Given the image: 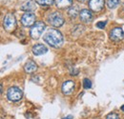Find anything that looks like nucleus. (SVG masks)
<instances>
[{
  "mask_svg": "<svg viewBox=\"0 0 124 119\" xmlns=\"http://www.w3.org/2000/svg\"><path fill=\"white\" fill-rule=\"evenodd\" d=\"M43 39L47 44L55 49L60 48L64 42L62 33L56 29H50L46 32V34L43 36Z\"/></svg>",
  "mask_w": 124,
  "mask_h": 119,
  "instance_id": "nucleus-1",
  "label": "nucleus"
},
{
  "mask_svg": "<svg viewBox=\"0 0 124 119\" xmlns=\"http://www.w3.org/2000/svg\"><path fill=\"white\" fill-rule=\"evenodd\" d=\"M46 29V24L43 21H37L35 22V24L31 27L30 34H31V38L33 39H38L40 38V36L42 35L43 31Z\"/></svg>",
  "mask_w": 124,
  "mask_h": 119,
  "instance_id": "nucleus-2",
  "label": "nucleus"
},
{
  "mask_svg": "<svg viewBox=\"0 0 124 119\" xmlns=\"http://www.w3.org/2000/svg\"><path fill=\"white\" fill-rule=\"evenodd\" d=\"M3 27L7 31H13L16 28V16L13 14H7L3 19Z\"/></svg>",
  "mask_w": 124,
  "mask_h": 119,
  "instance_id": "nucleus-3",
  "label": "nucleus"
},
{
  "mask_svg": "<svg viewBox=\"0 0 124 119\" xmlns=\"http://www.w3.org/2000/svg\"><path fill=\"white\" fill-rule=\"evenodd\" d=\"M48 21L49 23L55 28H59L64 24V18L60 13L58 12H54L48 16Z\"/></svg>",
  "mask_w": 124,
  "mask_h": 119,
  "instance_id": "nucleus-4",
  "label": "nucleus"
},
{
  "mask_svg": "<svg viewBox=\"0 0 124 119\" xmlns=\"http://www.w3.org/2000/svg\"><path fill=\"white\" fill-rule=\"evenodd\" d=\"M23 96V91L22 89L18 87H11L7 91V97L10 101L16 102L19 101Z\"/></svg>",
  "mask_w": 124,
  "mask_h": 119,
  "instance_id": "nucleus-5",
  "label": "nucleus"
},
{
  "mask_svg": "<svg viewBox=\"0 0 124 119\" xmlns=\"http://www.w3.org/2000/svg\"><path fill=\"white\" fill-rule=\"evenodd\" d=\"M21 23L24 27H32L35 24V15L31 12H27L22 15Z\"/></svg>",
  "mask_w": 124,
  "mask_h": 119,
  "instance_id": "nucleus-6",
  "label": "nucleus"
},
{
  "mask_svg": "<svg viewBox=\"0 0 124 119\" xmlns=\"http://www.w3.org/2000/svg\"><path fill=\"white\" fill-rule=\"evenodd\" d=\"M124 37V31L121 28L116 27L114 28L110 32V38L114 41H119L121 39H123Z\"/></svg>",
  "mask_w": 124,
  "mask_h": 119,
  "instance_id": "nucleus-7",
  "label": "nucleus"
},
{
  "mask_svg": "<svg viewBox=\"0 0 124 119\" xmlns=\"http://www.w3.org/2000/svg\"><path fill=\"white\" fill-rule=\"evenodd\" d=\"M75 82L72 81V80H68V81H65L62 85V92L65 94V95H70L74 92L75 90Z\"/></svg>",
  "mask_w": 124,
  "mask_h": 119,
  "instance_id": "nucleus-8",
  "label": "nucleus"
},
{
  "mask_svg": "<svg viewBox=\"0 0 124 119\" xmlns=\"http://www.w3.org/2000/svg\"><path fill=\"white\" fill-rule=\"evenodd\" d=\"M104 7V0H89V8L93 12H100Z\"/></svg>",
  "mask_w": 124,
  "mask_h": 119,
  "instance_id": "nucleus-9",
  "label": "nucleus"
},
{
  "mask_svg": "<svg viewBox=\"0 0 124 119\" xmlns=\"http://www.w3.org/2000/svg\"><path fill=\"white\" fill-rule=\"evenodd\" d=\"M79 16H80V20L84 23H90L93 19V15L92 12L87 10V9H83L79 12Z\"/></svg>",
  "mask_w": 124,
  "mask_h": 119,
  "instance_id": "nucleus-10",
  "label": "nucleus"
},
{
  "mask_svg": "<svg viewBox=\"0 0 124 119\" xmlns=\"http://www.w3.org/2000/svg\"><path fill=\"white\" fill-rule=\"evenodd\" d=\"M31 52L34 55H42L48 52V48L43 44H36L32 47Z\"/></svg>",
  "mask_w": 124,
  "mask_h": 119,
  "instance_id": "nucleus-11",
  "label": "nucleus"
},
{
  "mask_svg": "<svg viewBox=\"0 0 124 119\" xmlns=\"http://www.w3.org/2000/svg\"><path fill=\"white\" fill-rule=\"evenodd\" d=\"M24 70L27 74H33L36 70H37V65L35 64V62H33L32 60H29L25 66H24Z\"/></svg>",
  "mask_w": 124,
  "mask_h": 119,
  "instance_id": "nucleus-12",
  "label": "nucleus"
},
{
  "mask_svg": "<svg viewBox=\"0 0 124 119\" xmlns=\"http://www.w3.org/2000/svg\"><path fill=\"white\" fill-rule=\"evenodd\" d=\"M54 3L57 8L59 9H65L72 6L73 0H54Z\"/></svg>",
  "mask_w": 124,
  "mask_h": 119,
  "instance_id": "nucleus-13",
  "label": "nucleus"
},
{
  "mask_svg": "<svg viewBox=\"0 0 124 119\" xmlns=\"http://www.w3.org/2000/svg\"><path fill=\"white\" fill-rule=\"evenodd\" d=\"M35 9H36V5H35V2H33V1H28V2L24 3L21 7V10L26 11V12H31Z\"/></svg>",
  "mask_w": 124,
  "mask_h": 119,
  "instance_id": "nucleus-14",
  "label": "nucleus"
},
{
  "mask_svg": "<svg viewBox=\"0 0 124 119\" xmlns=\"http://www.w3.org/2000/svg\"><path fill=\"white\" fill-rule=\"evenodd\" d=\"M68 14H69V15H70L71 17H77L78 14H79V13H78V6L75 5V6L70 7V8H69V11H68Z\"/></svg>",
  "mask_w": 124,
  "mask_h": 119,
  "instance_id": "nucleus-15",
  "label": "nucleus"
},
{
  "mask_svg": "<svg viewBox=\"0 0 124 119\" xmlns=\"http://www.w3.org/2000/svg\"><path fill=\"white\" fill-rule=\"evenodd\" d=\"M54 0H36V3L42 7H49L54 4Z\"/></svg>",
  "mask_w": 124,
  "mask_h": 119,
  "instance_id": "nucleus-16",
  "label": "nucleus"
},
{
  "mask_svg": "<svg viewBox=\"0 0 124 119\" xmlns=\"http://www.w3.org/2000/svg\"><path fill=\"white\" fill-rule=\"evenodd\" d=\"M120 4V0H107V6L109 9H116Z\"/></svg>",
  "mask_w": 124,
  "mask_h": 119,
  "instance_id": "nucleus-17",
  "label": "nucleus"
},
{
  "mask_svg": "<svg viewBox=\"0 0 124 119\" xmlns=\"http://www.w3.org/2000/svg\"><path fill=\"white\" fill-rule=\"evenodd\" d=\"M83 88L86 89L92 88V82H91L90 79H88V78H84L83 79Z\"/></svg>",
  "mask_w": 124,
  "mask_h": 119,
  "instance_id": "nucleus-18",
  "label": "nucleus"
},
{
  "mask_svg": "<svg viewBox=\"0 0 124 119\" xmlns=\"http://www.w3.org/2000/svg\"><path fill=\"white\" fill-rule=\"evenodd\" d=\"M106 119H120V117H119V115H118L117 113H116V112H111V113L107 114Z\"/></svg>",
  "mask_w": 124,
  "mask_h": 119,
  "instance_id": "nucleus-19",
  "label": "nucleus"
},
{
  "mask_svg": "<svg viewBox=\"0 0 124 119\" xmlns=\"http://www.w3.org/2000/svg\"><path fill=\"white\" fill-rule=\"evenodd\" d=\"M106 24H107L106 21H99V22L96 23V27L98 29H104V27L106 26Z\"/></svg>",
  "mask_w": 124,
  "mask_h": 119,
  "instance_id": "nucleus-20",
  "label": "nucleus"
},
{
  "mask_svg": "<svg viewBox=\"0 0 124 119\" xmlns=\"http://www.w3.org/2000/svg\"><path fill=\"white\" fill-rule=\"evenodd\" d=\"M78 74V70H72V72H71V75H77Z\"/></svg>",
  "mask_w": 124,
  "mask_h": 119,
  "instance_id": "nucleus-21",
  "label": "nucleus"
},
{
  "mask_svg": "<svg viewBox=\"0 0 124 119\" xmlns=\"http://www.w3.org/2000/svg\"><path fill=\"white\" fill-rule=\"evenodd\" d=\"M74 118V116L73 115H67L66 117H63L62 119H73Z\"/></svg>",
  "mask_w": 124,
  "mask_h": 119,
  "instance_id": "nucleus-22",
  "label": "nucleus"
},
{
  "mask_svg": "<svg viewBox=\"0 0 124 119\" xmlns=\"http://www.w3.org/2000/svg\"><path fill=\"white\" fill-rule=\"evenodd\" d=\"M120 109H121V111H122V112H124V105L121 106V108H120Z\"/></svg>",
  "mask_w": 124,
  "mask_h": 119,
  "instance_id": "nucleus-23",
  "label": "nucleus"
},
{
  "mask_svg": "<svg viewBox=\"0 0 124 119\" xmlns=\"http://www.w3.org/2000/svg\"><path fill=\"white\" fill-rule=\"evenodd\" d=\"M78 1H80V2H85V1H87V0H78Z\"/></svg>",
  "mask_w": 124,
  "mask_h": 119,
  "instance_id": "nucleus-24",
  "label": "nucleus"
},
{
  "mask_svg": "<svg viewBox=\"0 0 124 119\" xmlns=\"http://www.w3.org/2000/svg\"><path fill=\"white\" fill-rule=\"evenodd\" d=\"M123 7H124V3H123Z\"/></svg>",
  "mask_w": 124,
  "mask_h": 119,
  "instance_id": "nucleus-25",
  "label": "nucleus"
}]
</instances>
